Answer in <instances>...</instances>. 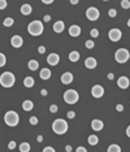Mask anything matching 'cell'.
Listing matches in <instances>:
<instances>
[{"label": "cell", "instance_id": "6da1fadb", "mask_svg": "<svg viewBox=\"0 0 130 152\" xmlns=\"http://www.w3.org/2000/svg\"><path fill=\"white\" fill-rule=\"evenodd\" d=\"M52 130L56 134H64L68 130V122L65 121V120H62V118H57L52 124Z\"/></svg>", "mask_w": 130, "mask_h": 152}, {"label": "cell", "instance_id": "7a4b0ae2", "mask_svg": "<svg viewBox=\"0 0 130 152\" xmlns=\"http://www.w3.org/2000/svg\"><path fill=\"white\" fill-rule=\"evenodd\" d=\"M16 82V78L11 73V72H4L1 76H0V84L3 87H12Z\"/></svg>", "mask_w": 130, "mask_h": 152}, {"label": "cell", "instance_id": "3957f363", "mask_svg": "<svg viewBox=\"0 0 130 152\" xmlns=\"http://www.w3.org/2000/svg\"><path fill=\"white\" fill-rule=\"evenodd\" d=\"M27 31L31 34V35L38 37V35H40V34L43 33V23L40 22V21H33V22L29 23Z\"/></svg>", "mask_w": 130, "mask_h": 152}, {"label": "cell", "instance_id": "277c9868", "mask_svg": "<svg viewBox=\"0 0 130 152\" xmlns=\"http://www.w3.org/2000/svg\"><path fill=\"white\" fill-rule=\"evenodd\" d=\"M18 120H20V117L14 110H9L4 116V121H5V124L8 126H16L18 124Z\"/></svg>", "mask_w": 130, "mask_h": 152}, {"label": "cell", "instance_id": "5b68a950", "mask_svg": "<svg viewBox=\"0 0 130 152\" xmlns=\"http://www.w3.org/2000/svg\"><path fill=\"white\" fill-rule=\"evenodd\" d=\"M79 99V95L78 92H77L76 90H73V88H70V90L65 91L64 94V100L68 103V104H76L77 101H78Z\"/></svg>", "mask_w": 130, "mask_h": 152}, {"label": "cell", "instance_id": "8992f818", "mask_svg": "<svg viewBox=\"0 0 130 152\" xmlns=\"http://www.w3.org/2000/svg\"><path fill=\"white\" fill-rule=\"evenodd\" d=\"M129 57H130L129 51L125 50V48H120V50L116 51V54H115V60H116L117 62H120V64L126 62L127 60H129Z\"/></svg>", "mask_w": 130, "mask_h": 152}, {"label": "cell", "instance_id": "52a82bcc", "mask_svg": "<svg viewBox=\"0 0 130 152\" xmlns=\"http://www.w3.org/2000/svg\"><path fill=\"white\" fill-rule=\"evenodd\" d=\"M99 11L95 8V7H90V8L86 11V17H87L90 21H96L99 18Z\"/></svg>", "mask_w": 130, "mask_h": 152}, {"label": "cell", "instance_id": "ba28073f", "mask_svg": "<svg viewBox=\"0 0 130 152\" xmlns=\"http://www.w3.org/2000/svg\"><path fill=\"white\" fill-rule=\"evenodd\" d=\"M121 30H119V29H112V30L109 31V34H108V37H109V39L112 40V42H119L120 39H121Z\"/></svg>", "mask_w": 130, "mask_h": 152}, {"label": "cell", "instance_id": "9c48e42d", "mask_svg": "<svg viewBox=\"0 0 130 152\" xmlns=\"http://www.w3.org/2000/svg\"><path fill=\"white\" fill-rule=\"evenodd\" d=\"M91 94H92L94 98H102L104 95V88L100 86V84H95L91 90Z\"/></svg>", "mask_w": 130, "mask_h": 152}, {"label": "cell", "instance_id": "30bf717a", "mask_svg": "<svg viewBox=\"0 0 130 152\" xmlns=\"http://www.w3.org/2000/svg\"><path fill=\"white\" fill-rule=\"evenodd\" d=\"M11 44L13 46L14 48H20L21 46L23 44V40L20 35H13V37L11 38Z\"/></svg>", "mask_w": 130, "mask_h": 152}, {"label": "cell", "instance_id": "8fae6325", "mask_svg": "<svg viewBox=\"0 0 130 152\" xmlns=\"http://www.w3.org/2000/svg\"><path fill=\"white\" fill-rule=\"evenodd\" d=\"M117 84H119L120 88H127L130 84V81L127 77H120V78L117 79Z\"/></svg>", "mask_w": 130, "mask_h": 152}, {"label": "cell", "instance_id": "7c38bea8", "mask_svg": "<svg viewBox=\"0 0 130 152\" xmlns=\"http://www.w3.org/2000/svg\"><path fill=\"white\" fill-rule=\"evenodd\" d=\"M47 61H48L50 65H57L59 61H60V57H59L57 54H50L48 57H47Z\"/></svg>", "mask_w": 130, "mask_h": 152}, {"label": "cell", "instance_id": "4fadbf2b", "mask_svg": "<svg viewBox=\"0 0 130 152\" xmlns=\"http://www.w3.org/2000/svg\"><path fill=\"white\" fill-rule=\"evenodd\" d=\"M96 59H94V57H87L85 61V66L87 68V69H94V68H96Z\"/></svg>", "mask_w": 130, "mask_h": 152}, {"label": "cell", "instance_id": "5bb4252c", "mask_svg": "<svg viewBox=\"0 0 130 152\" xmlns=\"http://www.w3.org/2000/svg\"><path fill=\"white\" fill-rule=\"evenodd\" d=\"M72 81H73V74L72 73H64L61 76V82L64 84H69V83H72Z\"/></svg>", "mask_w": 130, "mask_h": 152}, {"label": "cell", "instance_id": "9a60e30c", "mask_svg": "<svg viewBox=\"0 0 130 152\" xmlns=\"http://www.w3.org/2000/svg\"><path fill=\"white\" fill-rule=\"evenodd\" d=\"M69 34H70L72 37H78L79 34H81V27L78 25H72L69 27Z\"/></svg>", "mask_w": 130, "mask_h": 152}, {"label": "cell", "instance_id": "2e32d148", "mask_svg": "<svg viewBox=\"0 0 130 152\" xmlns=\"http://www.w3.org/2000/svg\"><path fill=\"white\" fill-rule=\"evenodd\" d=\"M91 127H92V130H95V131H99V130L103 129V122L100 121V120H92Z\"/></svg>", "mask_w": 130, "mask_h": 152}, {"label": "cell", "instance_id": "e0dca14e", "mask_svg": "<svg viewBox=\"0 0 130 152\" xmlns=\"http://www.w3.org/2000/svg\"><path fill=\"white\" fill-rule=\"evenodd\" d=\"M39 76H40V78L46 81V79H48L50 77H51V70H50V69H47V68H43L42 70H40Z\"/></svg>", "mask_w": 130, "mask_h": 152}, {"label": "cell", "instance_id": "ac0fdd59", "mask_svg": "<svg viewBox=\"0 0 130 152\" xmlns=\"http://www.w3.org/2000/svg\"><path fill=\"white\" fill-rule=\"evenodd\" d=\"M62 30H64V22H62V21H57V22H55V25H54L55 33H61Z\"/></svg>", "mask_w": 130, "mask_h": 152}, {"label": "cell", "instance_id": "d6986e66", "mask_svg": "<svg viewBox=\"0 0 130 152\" xmlns=\"http://www.w3.org/2000/svg\"><path fill=\"white\" fill-rule=\"evenodd\" d=\"M33 107H34V104H33V101H31V100H25L22 103V108H23V110H26V112L31 110V109H33Z\"/></svg>", "mask_w": 130, "mask_h": 152}, {"label": "cell", "instance_id": "ffe728a7", "mask_svg": "<svg viewBox=\"0 0 130 152\" xmlns=\"http://www.w3.org/2000/svg\"><path fill=\"white\" fill-rule=\"evenodd\" d=\"M27 66H29L30 70H37L38 68H39V62H38L37 60H30L29 64H27Z\"/></svg>", "mask_w": 130, "mask_h": 152}, {"label": "cell", "instance_id": "44dd1931", "mask_svg": "<svg viewBox=\"0 0 130 152\" xmlns=\"http://www.w3.org/2000/svg\"><path fill=\"white\" fill-rule=\"evenodd\" d=\"M69 60H70L72 62H76L79 60V54L77 52V51H73V52H70L69 54Z\"/></svg>", "mask_w": 130, "mask_h": 152}, {"label": "cell", "instance_id": "7402d4cb", "mask_svg": "<svg viewBox=\"0 0 130 152\" xmlns=\"http://www.w3.org/2000/svg\"><path fill=\"white\" fill-rule=\"evenodd\" d=\"M23 84H25L26 87L34 86V78H33V77H26V78L23 79Z\"/></svg>", "mask_w": 130, "mask_h": 152}, {"label": "cell", "instance_id": "603a6c76", "mask_svg": "<svg viewBox=\"0 0 130 152\" xmlns=\"http://www.w3.org/2000/svg\"><path fill=\"white\" fill-rule=\"evenodd\" d=\"M21 13L22 14H30L31 13V7L29 5V4H23V5L21 7Z\"/></svg>", "mask_w": 130, "mask_h": 152}, {"label": "cell", "instance_id": "cb8c5ba5", "mask_svg": "<svg viewBox=\"0 0 130 152\" xmlns=\"http://www.w3.org/2000/svg\"><path fill=\"white\" fill-rule=\"evenodd\" d=\"M30 151V144L26 143V142H22L20 144V152H29Z\"/></svg>", "mask_w": 130, "mask_h": 152}, {"label": "cell", "instance_id": "d4e9b609", "mask_svg": "<svg viewBox=\"0 0 130 152\" xmlns=\"http://www.w3.org/2000/svg\"><path fill=\"white\" fill-rule=\"evenodd\" d=\"M98 142H99V139H98V137H96V135H90V137H88V143H90L91 146L98 144Z\"/></svg>", "mask_w": 130, "mask_h": 152}, {"label": "cell", "instance_id": "484cf974", "mask_svg": "<svg viewBox=\"0 0 130 152\" xmlns=\"http://www.w3.org/2000/svg\"><path fill=\"white\" fill-rule=\"evenodd\" d=\"M108 152H121V148H120V146H117V144H111V146L108 147Z\"/></svg>", "mask_w": 130, "mask_h": 152}, {"label": "cell", "instance_id": "4316f807", "mask_svg": "<svg viewBox=\"0 0 130 152\" xmlns=\"http://www.w3.org/2000/svg\"><path fill=\"white\" fill-rule=\"evenodd\" d=\"M13 18H5L4 20V26H7V27H9V26H12L13 25Z\"/></svg>", "mask_w": 130, "mask_h": 152}, {"label": "cell", "instance_id": "83f0119b", "mask_svg": "<svg viewBox=\"0 0 130 152\" xmlns=\"http://www.w3.org/2000/svg\"><path fill=\"white\" fill-rule=\"evenodd\" d=\"M121 7L124 9H129L130 8V1H127V0H122V1H121Z\"/></svg>", "mask_w": 130, "mask_h": 152}, {"label": "cell", "instance_id": "f1b7e54d", "mask_svg": "<svg viewBox=\"0 0 130 152\" xmlns=\"http://www.w3.org/2000/svg\"><path fill=\"white\" fill-rule=\"evenodd\" d=\"M5 62H7L5 56H4L3 54H0V68H1V66H4V65H5Z\"/></svg>", "mask_w": 130, "mask_h": 152}, {"label": "cell", "instance_id": "f546056e", "mask_svg": "<svg viewBox=\"0 0 130 152\" xmlns=\"http://www.w3.org/2000/svg\"><path fill=\"white\" fill-rule=\"evenodd\" d=\"M90 34H91V37H92V38H96V37H98V35H99V31L96 30V29H92Z\"/></svg>", "mask_w": 130, "mask_h": 152}, {"label": "cell", "instance_id": "4dcf8cb0", "mask_svg": "<svg viewBox=\"0 0 130 152\" xmlns=\"http://www.w3.org/2000/svg\"><path fill=\"white\" fill-rule=\"evenodd\" d=\"M92 47H94V42H92V40H87V42H86V48L91 50Z\"/></svg>", "mask_w": 130, "mask_h": 152}, {"label": "cell", "instance_id": "1f68e13d", "mask_svg": "<svg viewBox=\"0 0 130 152\" xmlns=\"http://www.w3.org/2000/svg\"><path fill=\"white\" fill-rule=\"evenodd\" d=\"M30 124L31 125H37L38 124V118L37 117H30Z\"/></svg>", "mask_w": 130, "mask_h": 152}, {"label": "cell", "instance_id": "d6a6232c", "mask_svg": "<svg viewBox=\"0 0 130 152\" xmlns=\"http://www.w3.org/2000/svg\"><path fill=\"white\" fill-rule=\"evenodd\" d=\"M5 7H7L5 0H0V9H5Z\"/></svg>", "mask_w": 130, "mask_h": 152}, {"label": "cell", "instance_id": "836d02e7", "mask_svg": "<svg viewBox=\"0 0 130 152\" xmlns=\"http://www.w3.org/2000/svg\"><path fill=\"white\" fill-rule=\"evenodd\" d=\"M108 14H109V17H116V14H117V12L115 11V9H111L109 12H108Z\"/></svg>", "mask_w": 130, "mask_h": 152}, {"label": "cell", "instance_id": "e575fe53", "mask_svg": "<svg viewBox=\"0 0 130 152\" xmlns=\"http://www.w3.org/2000/svg\"><path fill=\"white\" fill-rule=\"evenodd\" d=\"M50 110H51L52 113H56L57 112V105H51V107H50Z\"/></svg>", "mask_w": 130, "mask_h": 152}, {"label": "cell", "instance_id": "d590c367", "mask_svg": "<svg viewBox=\"0 0 130 152\" xmlns=\"http://www.w3.org/2000/svg\"><path fill=\"white\" fill-rule=\"evenodd\" d=\"M14 147H16V143H14L13 141H12V142H9V144H8V148H9V149H14Z\"/></svg>", "mask_w": 130, "mask_h": 152}, {"label": "cell", "instance_id": "8d00e7d4", "mask_svg": "<svg viewBox=\"0 0 130 152\" xmlns=\"http://www.w3.org/2000/svg\"><path fill=\"white\" fill-rule=\"evenodd\" d=\"M43 152H55V149L52 148V147H46V148L43 149Z\"/></svg>", "mask_w": 130, "mask_h": 152}, {"label": "cell", "instance_id": "74e56055", "mask_svg": "<svg viewBox=\"0 0 130 152\" xmlns=\"http://www.w3.org/2000/svg\"><path fill=\"white\" fill-rule=\"evenodd\" d=\"M76 152H87V149H86L85 147H78Z\"/></svg>", "mask_w": 130, "mask_h": 152}, {"label": "cell", "instance_id": "f35d334b", "mask_svg": "<svg viewBox=\"0 0 130 152\" xmlns=\"http://www.w3.org/2000/svg\"><path fill=\"white\" fill-rule=\"evenodd\" d=\"M44 51H46L44 46H40V47L38 48V52H39V54H44Z\"/></svg>", "mask_w": 130, "mask_h": 152}, {"label": "cell", "instance_id": "ab89813d", "mask_svg": "<svg viewBox=\"0 0 130 152\" xmlns=\"http://www.w3.org/2000/svg\"><path fill=\"white\" fill-rule=\"evenodd\" d=\"M116 109L119 110V112H122V110H124V105H122V104H117Z\"/></svg>", "mask_w": 130, "mask_h": 152}, {"label": "cell", "instance_id": "60d3db41", "mask_svg": "<svg viewBox=\"0 0 130 152\" xmlns=\"http://www.w3.org/2000/svg\"><path fill=\"white\" fill-rule=\"evenodd\" d=\"M68 117H69V118H73V117H74V112H73V110L68 112Z\"/></svg>", "mask_w": 130, "mask_h": 152}, {"label": "cell", "instance_id": "b9f144b4", "mask_svg": "<svg viewBox=\"0 0 130 152\" xmlns=\"http://www.w3.org/2000/svg\"><path fill=\"white\" fill-rule=\"evenodd\" d=\"M126 134H127V137L130 138V125L127 126V129H126Z\"/></svg>", "mask_w": 130, "mask_h": 152}, {"label": "cell", "instance_id": "7bdbcfd3", "mask_svg": "<svg viewBox=\"0 0 130 152\" xmlns=\"http://www.w3.org/2000/svg\"><path fill=\"white\" fill-rule=\"evenodd\" d=\"M50 20H51V17L48 16V14H47V16H44V21H46V22H47V21H50Z\"/></svg>", "mask_w": 130, "mask_h": 152}, {"label": "cell", "instance_id": "ee69618b", "mask_svg": "<svg viewBox=\"0 0 130 152\" xmlns=\"http://www.w3.org/2000/svg\"><path fill=\"white\" fill-rule=\"evenodd\" d=\"M40 94H42L43 96H46V95H47V91H46V90H42V91H40Z\"/></svg>", "mask_w": 130, "mask_h": 152}, {"label": "cell", "instance_id": "f6af8a7d", "mask_svg": "<svg viewBox=\"0 0 130 152\" xmlns=\"http://www.w3.org/2000/svg\"><path fill=\"white\" fill-rule=\"evenodd\" d=\"M43 3H44V4H51L52 1H51V0H44V1H43Z\"/></svg>", "mask_w": 130, "mask_h": 152}, {"label": "cell", "instance_id": "bcb514c9", "mask_svg": "<svg viewBox=\"0 0 130 152\" xmlns=\"http://www.w3.org/2000/svg\"><path fill=\"white\" fill-rule=\"evenodd\" d=\"M65 149H66L68 152H70V151H72V147H70V146H66V148H65Z\"/></svg>", "mask_w": 130, "mask_h": 152}, {"label": "cell", "instance_id": "7dc6e473", "mask_svg": "<svg viewBox=\"0 0 130 152\" xmlns=\"http://www.w3.org/2000/svg\"><path fill=\"white\" fill-rule=\"evenodd\" d=\"M108 78H109V79H113V74L109 73V74H108Z\"/></svg>", "mask_w": 130, "mask_h": 152}, {"label": "cell", "instance_id": "c3c4849f", "mask_svg": "<svg viewBox=\"0 0 130 152\" xmlns=\"http://www.w3.org/2000/svg\"><path fill=\"white\" fill-rule=\"evenodd\" d=\"M127 26L130 27V18H129V21H127Z\"/></svg>", "mask_w": 130, "mask_h": 152}]
</instances>
